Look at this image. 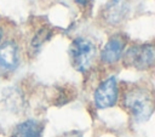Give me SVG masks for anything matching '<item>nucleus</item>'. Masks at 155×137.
<instances>
[{
	"label": "nucleus",
	"mask_w": 155,
	"mask_h": 137,
	"mask_svg": "<svg viewBox=\"0 0 155 137\" xmlns=\"http://www.w3.org/2000/svg\"><path fill=\"white\" fill-rule=\"evenodd\" d=\"M44 126L35 119H28L18 124L12 133V137H41Z\"/></svg>",
	"instance_id": "6e6552de"
},
{
	"label": "nucleus",
	"mask_w": 155,
	"mask_h": 137,
	"mask_svg": "<svg viewBox=\"0 0 155 137\" xmlns=\"http://www.w3.org/2000/svg\"><path fill=\"white\" fill-rule=\"evenodd\" d=\"M122 104L137 122L147 121L154 112L153 96L143 87H132L127 90L124 95Z\"/></svg>",
	"instance_id": "f257e3e1"
},
{
	"label": "nucleus",
	"mask_w": 155,
	"mask_h": 137,
	"mask_svg": "<svg viewBox=\"0 0 155 137\" xmlns=\"http://www.w3.org/2000/svg\"><path fill=\"white\" fill-rule=\"evenodd\" d=\"M125 46H126L125 36H122L121 34H115L110 36L101 51V61L104 64L116 63L122 57Z\"/></svg>",
	"instance_id": "423d86ee"
},
{
	"label": "nucleus",
	"mask_w": 155,
	"mask_h": 137,
	"mask_svg": "<svg viewBox=\"0 0 155 137\" xmlns=\"http://www.w3.org/2000/svg\"><path fill=\"white\" fill-rule=\"evenodd\" d=\"M19 64V50L13 40L0 45V76L11 74Z\"/></svg>",
	"instance_id": "39448f33"
},
{
	"label": "nucleus",
	"mask_w": 155,
	"mask_h": 137,
	"mask_svg": "<svg viewBox=\"0 0 155 137\" xmlns=\"http://www.w3.org/2000/svg\"><path fill=\"white\" fill-rule=\"evenodd\" d=\"M119 97L117 78L111 75L103 80L93 93V101L97 108L105 109L116 104Z\"/></svg>",
	"instance_id": "20e7f679"
},
{
	"label": "nucleus",
	"mask_w": 155,
	"mask_h": 137,
	"mask_svg": "<svg viewBox=\"0 0 155 137\" xmlns=\"http://www.w3.org/2000/svg\"><path fill=\"white\" fill-rule=\"evenodd\" d=\"M130 5L127 0H110L105 6V19L110 24H119L126 13L128 12Z\"/></svg>",
	"instance_id": "0eeeda50"
},
{
	"label": "nucleus",
	"mask_w": 155,
	"mask_h": 137,
	"mask_svg": "<svg viewBox=\"0 0 155 137\" xmlns=\"http://www.w3.org/2000/svg\"><path fill=\"white\" fill-rule=\"evenodd\" d=\"M154 59L155 52L151 44L134 45L124 52V64L138 70H145L153 67Z\"/></svg>",
	"instance_id": "7ed1b4c3"
},
{
	"label": "nucleus",
	"mask_w": 155,
	"mask_h": 137,
	"mask_svg": "<svg viewBox=\"0 0 155 137\" xmlns=\"http://www.w3.org/2000/svg\"><path fill=\"white\" fill-rule=\"evenodd\" d=\"M2 36H4V32H2V28L0 27V42H1V40H2Z\"/></svg>",
	"instance_id": "9b49d317"
},
{
	"label": "nucleus",
	"mask_w": 155,
	"mask_h": 137,
	"mask_svg": "<svg viewBox=\"0 0 155 137\" xmlns=\"http://www.w3.org/2000/svg\"><path fill=\"white\" fill-rule=\"evenodd\" d=\"M50 38V30L47 29H40V32H38V34L34 36V39L31 40V46L34 47H39L41 46L47 39Z\"/></svg>",
	"instance_id": "1a4fd4ad"
},
{
	"label": "nucleus",
	"mask_w": 155,
	"mask_h": 137,
	"mask_svg": "<svg viewBox=\"0 0 155 137\" xmlns=\"http://www.w3.org/2000/svg\"><path fill=\"white\" fill-rule=\"evenodd\" d=\"M69 56L73 67L81 73L87 72L96 57V46L94 44L86 38L79 36L73 40L69 47Z\"/></svg>",
	"instance_id": "f03ea898"
},
{
	"label": "nucleus",
	"mask_w": 155,
	"mask_h": 137,
	"mask_svg": "<svg viewBox=\"0 0 155 137\" xmlns=\"http://www.w3.org/2000/svg\"><path fill=\"white\" fill-rule=\"evenodd\" d=\"M90 1H91V0H75V2H76V4L82 5V6H84V5H86V4H87V2H90Z\"/></svg>",
	"instance_id": "9d476101"
}]
</instances>
